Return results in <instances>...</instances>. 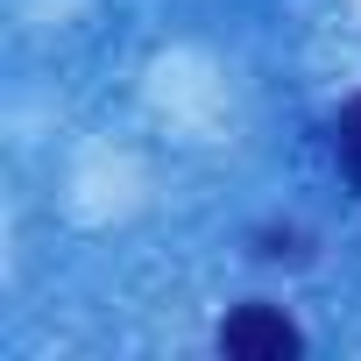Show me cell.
Segmentation results:
<instances>
[{
    "label": "cell",
    "mask_w": 361,
    "mask_h": 361,
    "mask_svg": "<svg viewBox=\"0 0 361 361\" xmlns=\"http://www.w3.org/2000/svg\"><path fill=\"white\" fill-rule=\"evenodd\" d=\"M220 354H234V361H290V354H305V333L276 305H241L220 326Z\"/></svg>",
    "instance_id": "cell-1"
},
{
    "label": "cell",
    "mask_w": 361,
    "mask_h": 361,
    "mask_svg": "<svg viewBox=\"0 0 361 361\" xmlns=\"http://www.w3.org/2000/svg\"><path fill=\"white\" fill-rule=\"evenodd\" d=\"M333 156H340V177L361 192V92L333 114Z\"/></svg>",
    "instance_id": "cell-2"
}]
</instances>
